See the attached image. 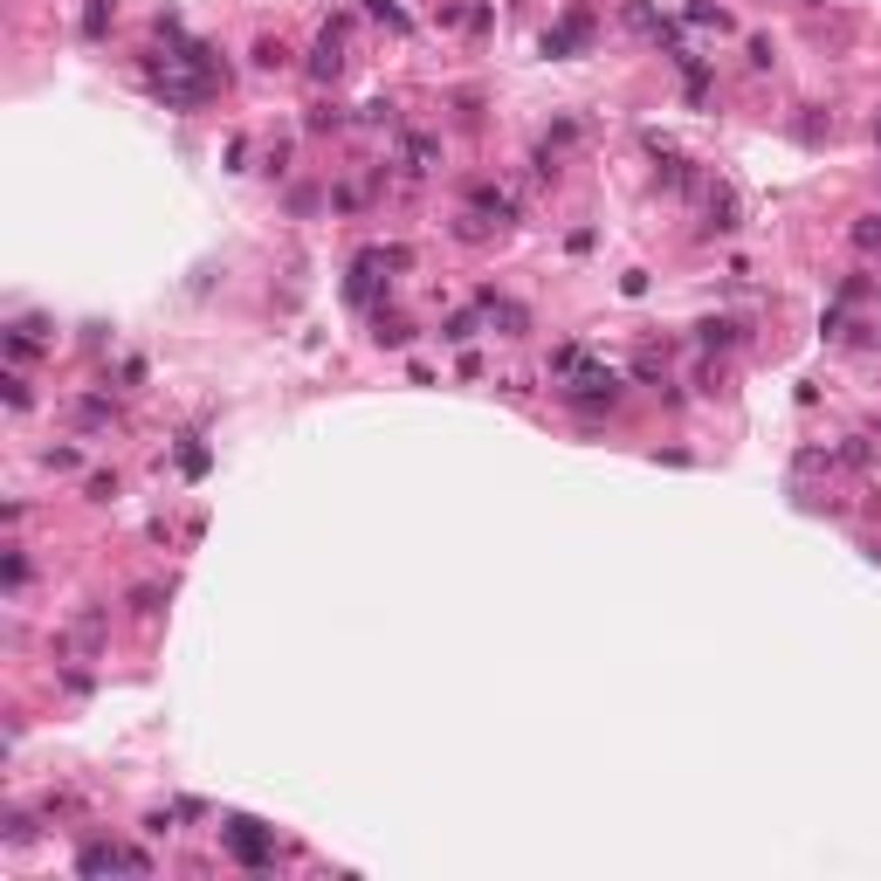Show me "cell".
Masks as SVG:
<instances>
[{"instance_id": "obj_1", "label": "cell", "mask_w": 881, "mask_h": 881, "mask_svg": "<svg viewBox=\"0 0 881 881\" xmlns=\"http://www.w3.org/2000/svg\"><path fill=\"white\" fill-rule=\"evenodd\" d=\"M228 847H235V861H241V868H269V861H275L269 833H262L255 820H228Z\"/></svg>"}, {"instance_id": "obj_2", "label": "cell", "mask_w": 881, "mask_h": 881, "mask_svg": "<svg viewBox=\"0 0 881 881\" xmlns=\"http://www.w3.org/2000/svg\"><path fill=\"white\" fill-rule=\"evenodd\" d=\"M337 62H345V56H337V35H324V41H317V62H310V69H317V76H337Z\"/></svg>"}, {"instance_id": "obj_3", "label": "cell", "mask_w": 881, "mask_h": 881, "mask_svg": "<svg viewBox=\"0 0 881 881\" xmlns=\"http://www.w3.org/2000/svg\"><path fill=\"white\" fill-rule=\"evenodd\" d=\"M696 337H703V345H730L737 324H730V317H709V324H696Z\"/></svg>"}, {"instance_id": "obj_4", "label": "cell", "mask_w": 881, "mask_h": 881, "mask_svg": "<svg viewBox=\"0 0 881 881\" xmlns=\"http://www.w3.org/2000/svg\"><path fill=\"white\" fill-rule=\"evenodd\" d=\"M441 337H454V345H469V337H475V317H448V331H441Z\"/></svg>"}]
</instances>
